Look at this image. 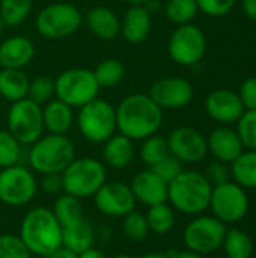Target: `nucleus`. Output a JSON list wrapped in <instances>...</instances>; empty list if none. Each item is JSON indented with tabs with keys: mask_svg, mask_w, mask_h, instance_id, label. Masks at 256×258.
I'll list each match as a JSON object with an SVG mask.
<instances>
[{
	"mask_svg": "<svg viewBox=\"0 0 256 258\" xmlns=\"http://www.w3.org/2000/svg\"><path fill=\"white\" fill-rule=\"evenodd\" d=\"M244 110L246 109L238 97V92L231 89H214L205 98L207 115L220 125L237 124Z\"/></svg>",
	"mask_w": 256,
	"mask_h": 258,
	"instance_id": "nucleus-17",
	"label": "nucleus"
},
{
	"mask_svg": "<svg viewBox=\"0 0 256 258\" xmlns=\"http://www.w3.org/2000/svg\"><path fill=\"white\" fill-rule=\"evenodd\" d=\"M38 187L47 194V195H60L63 192L62 186V177L60 174H45L41 175V180L38 181Z\"/></svg>",
	"mask_w": 256,
	"mask_h": 258,
	"instance_id": "nucleus-44",
	"label": "nucleus"
},
{
	"mask_svg": "<svg viewBox=\"0 0 256 258\" xmlns=\"http://www.w3.org/2000/svg\"><path fill=\"white\" fill-rule=\"evenodd\" d=\"M92 200L101 215L115 219H122L131 213L137 204L130 184L122 181H106Z\"/></svg>",
	"mask_w": 256,
	"mask_h": 258,
	"instance_id": "nucleus-14",
	"label": "nucleus"
},
{
	"mask_svg": "<svg viewBox=\"0 0 256 258\" xmlns=\"http://www.w3.org/2000/svg\"><path fill=\"white\" fill-rule=\"evenodd\" d=\"M207 147L214 160L226 165H231L244 151L237 130L231 128L229 125L216 127L207 138Z\"/></svg>",
	"mask_w": 256,
	"mask_h": 258,
	"instance_id": "nucleus-18",
	"label": "nucleus"
},
{
	"mask_svg": "<svg viewBox=\"0 0 256 258\" xmlns=\"http://www.w3.org/2000/svg\"><path fill=\"white\" fill-rule=\"evenodd\" d=\"M122 233L130 242H142L148 237L149 228L143 213L133 210L122 218Z\"/></svg>",
	"mask_w": 256,
	"mask_h": 258,
	"instance_id": "nucleus-36",
	"label": "nucleus"
},
{
	"mask_svg": "<svg viewBox=\"0 0 256 258\" xmlns=\"http://www.w3.org/2000/svg\"><path fill=\"white\" fill-rule=\"evenodd\" d=\"M222 248L228 258H252L255 249L252 237L240 228L226 230Z\"/></svg>",
	"mask_w": 256,
	"mask_h": 258,
	"instance_id": "nucleus-30",
	"label": "nucleus"
},
{
	"mask_svg": "<svg viewBox=\"0 0 256 258\" xmlns=\"http://www.w3.org/2000/svg\"><path fill=\"white\" fill-rule=\"evenodd\" d=\"M0 258H32L21 239L14 234H0Z\"/></svg>",
	"mask_w": 256,
	"mask_h": 258,
	"instance_id": "nucleus-39",
	"label": "nucleus"
},
{
	"mask_svg": "<svg viewBox=\"0 0 256 258\" xmlns=\"http://www.w3.org/2000/svg\"><path fill=\"white\" fill-rule=\"evenodd\" d=\"M24 145H21L8 128H0V169L23 163Z\"/></svg>",
	"mask_w": 256,
	"mask_h": 258,
	"instance_id": "nucleus-35",
	"label": "nucleus"
},
{
	"mask_svg": "<svg viewBox=\"0 0 256 258\" xmlns=\"http://www.w3.org/2000/svg\"><path fill=\"white\" fill-rule=\"evenodd\" d=\"M6 128L21 145H32L45 132L42 121V106L30 98L11 103L6 115Z\"/></svg>",
	"mask_w": 256,
	"mask_h": 258,
	"instance_id": "nucleus-10",
	"label": "nucleus"
},
{
	"mask_svg": "<svg viewBox=\"0 0 256 258\" xmlns=\"http://www.w3.org/2000/svg\"><path fill=\"white\" fill-rule=\"evenodd\" d=\"M198 12L199 9L196 0H167L164 5L166 18L175 26L192 23Z\"/></svg>",
	"mask_w": 256,
	"mask_h": 258,
	"instance_id": "nucleus-32",
	"label": "nucleus"
},
{
	"mask_svg": "<svg viewBox=\"0 0 256 258\" xmlns=\"http://www.w3.org/2000/svg\"><path fill=\"white\" fill-rule=\"evenodd\" d=\"M167 53L170 59L181 67L198 65L207 53V39L204 32L192 23L177 26L169 36Z\"/></svg>",
	"mask_w": 256,
	"mask_h": 258,
	"instance_id": "nucleus-13",
	"label": "nucleus"
},
{
	"mask_svg": "<svg viewBox=\"0 0 256 258\" xmlns=\"http://www.w3.org/2000/svg\"><path fill=\"white\" fill-rule=\"evenodd\" d=\"M145 218L149 233H154L157 236H164L170 233L175 227V210L170 207L169 203H161L148 207Z\"/></svg>",
	"mask_w": 256,
	"mask_h": 258,
	"instance_id": "nucleus-29",
	"label": "nucleus"
},
{
	"mask_svg": "<svg viewBox=\"0 0 256 258\" xmlns=\"http://www.w3.org/2000/svg\"><path fill=\"white\" fill-rule=\"evenodd\" d=\"M166 141L169 154L183 163H199L208 154L207 138L199 130L189 125L174 128Z\"/></svg>",
	"mask_w": 256,
	"mask_h": 258,
	"instance_id": "nucleus-15",
	"label": "nucleus"
},
{
	"mask_svg": "<svg viewBox=\"0 0 256 258\" xmlns=\"http://www.w3.org/2000/svg\"><path fill=\"white\" fill-rule=\"evenodd\" d=\"M94 71V76L100 85V88H115L125 77V67L119 59L109 57L101 60Z\"/></svg>",
	"mask_w": 256,
	"mask_h": 258,
	"instance_id": "nucleus-31",
	"label": "nucleus"
},
{
	"mask_svg": "<svg viewBox=\"0 0 256 258\" xmlns=\"http://www.w3.org/2000/svg\"><path fill=\"white\" fill-rule=\"evenodd\" d=\"M169 154V147L166 138L157 135H152L142 141V145L139 148V157L142 163L148 168H152L155 163H158L161 159H164Z\"/></svg>",
	"mask_w": 256,
	"mask_h": 258,
	"instance_id": "nucleus-33",
	"label": "nucleus"
},
{
	"mask_svg": "<svg viewBox=\"0 0 256 258\" xmlns=\"http://www.w3.org/2000/svg\"><path fill=\"white\" fill-rule=\"evenodd\" d=\"M237 133L244 150L256 151V110H244L237 121Z\"/></svg>",
	"mask_w": 256,
	"mask_h": 258,
	"instance_id": "nucleus-38",
	"label": "nucleus"
},
{
	"mask_svg": "<svg viewBox=\"0 0 256 258\" xmlns=\"http://www.w3.org/2000/svg\"><path fill=\"white\" fill-rule=\"evenodd\" d=\"M33 0H0V18L5 26L17 27L30 14Z\"/></svg>",
	"mask_w": 256,
	"mask_h": 258,
	"instance_id": "nucleus-34",
	"label": "nucleus"
},
{
	"mask_svg": "<svg viewBox=\"0 0 256 258\" xmlns=\"http://www.w3.org/2000/svg\"><path fill=\"white\" fill-rule=\"evenodd\" d=\"M238 97L246 110H256V77H249L241 83Z\"/></svg>",
	"mask_w": 256,
	"mask_h": 258,
	"instance_id": "nucleus-43",
	"label": "nucleus"
},
{
	"mask_svg": "<svg viewBox=\"0 0 256 258\" xmlns=\"http://www.w3.org/2000/svg\"><path fill=\"white\" fill-rule=\"evenodd\" d=\"M32 255L47 258L62 246V227L51 209L38 206L26 212L17 234Z\"/></svg>",
	"mask_w": 256,
	"mask_h": 258,
	"instance_id": "nucleus-2",
	"label": "nucleus"
},
{
	"mask_svg": "<svg viewBox=\"0 0 256 258\" xmlns=\"http://www.w3.org/2000/svg\"><path fill=\"white\" fill-rule=\"evenodd\" d=\"M115 109L118 132L131 141H143L157 135L163 125V109L148 94H130Z\"/></svg>",
	"mask_w": 256,
	"mask_h": 258,
	"instance_id": "nucleus-1",
	"label": "nucleus"
},
{
	"mask_svg": "<svg viewBox=\"0 0 256 258\" xmlns=\"http://www.w3.org/2000/svg\"><path fill=\"white\" fill-rule=\"evenodd\" d=\"M60 177L63 194L86 200L92 198L107 181V166L91 156L74 157V160L62 171Z\"/></svg>",
	"mask_w": 256,
	"mask_h": 258,
	"instance_id": "nucleus-5",
	"label": "nucleus"
},
{
	"mask_svg": "<svg viewBox=\"0 0 256 258\" xmlns=\"http://www.w3.org/2000/svg\"><path fill=\"white\" fill-rule=\"evenodd\" d=\"M167 254V257L169 258H204V255H201V254H198V252H193V251H190V249H172V251H167L166 252Z\"/></svg>",
	"mask_w": 256,
	"mask_h": 258,
	"instance_id": "nucleus-45",
	"label": "nucleus"
},
{
	"mask_svg": "<svg viewBox=\"0 0 256 258\" xmlns=\"http://www.w3.org/2000/svg\"><path fill=\"white\" fill-rule=\"evenodd\" d=\"M113 258H133L130 254H125V252H121V254H116Z\"/></svg>",
	"mask_w": 256,
	"mask_h": 258,
	"instance_id": "nucleus-51",
	"label": "nucleus"
},
{
	"mask_svg": "<svg viewBox=\"0 0 256 258\" xmlns=\"http://www.w3.org/2000/svg\"><path fill=\"white\" fill-rule=\"evenodd\" d=\"M86 27L103 41H112L121 35V18L107 6H94L86 12Z\"/></svg>",
	"mask_w": 256,
	"mask_h": 258,
	"instance_id": "nucleus-22",
	"label": "nucleus"
},
{
	"mask_svg": "<svg viewBox=\"0 0 256 258\" xmlns=\"http://www.w3.org/2000/svg\"><path fill=\"white\" fill-rule=\"evenodd\" d=\"M207 180L211 183V186H217L222 183H226L231 180V168L226 163H222L219 160H214L208 165L205 171Z\"/></svg>",
	"mask_w": 256,
	"mask_h": 258,
	"instance_id": "nucleus-42",
	"label": "nucleus"
},
{
	"mask_svg": "<svg viewBox=\"0 0 256 258\" xmlns=\"http://www.w3.org/2000/svg\"><path fill=\"white\" fill-rule=\"evenodd\" d=\"M127 3H130V5H145L148 0H125Z\"/></svg>",
	"mask_w": 256,
	"mask_h": 258,
	"instance_id": "nucleus-50",
	"label": "nucleus"
},
{
	"mask_svg": "<svg viewBox=\"0 0 256 258\" xmlns=\"http://www.w3.org/2000/svg\"><path fill=\"white\" fill-rule=\"evenodd\" d=\"M231 178L246 190L256 189V151L244 150L231 165Z\"/></svg>",
	"mask_w": 256,
	"mask_h": 258,
	"instance_id": "nucleus-28",
	"label": "nucleus"
},
{
	"mask_svg": "<svg viewBox=\"0 0 256 258\" xmlns=\"http://www.w3.org/2000/svg\"><path fill=\"white\" fill-rule=\"evenodd\" d=\"M30 79L23 73V70L0 68V95L9 101L15 103L27 98Z\"/></svg>",
	"mask_w": 256,
	"mask_h": 258,
	"instance_id": "nucleus-26",
	"label": "nucleus"
},
{
	"mask_svg": "<svg viewBox=\"0 0 256 258\" xmlns=\"http://www.w3.org/2000/svg\"><path fill=\"white\" fill-rule=\"evenodd\" d=\"M36 174L24 163L0 169V203L8 207H24L38 194Z\"/></svg>",
	"mask_w": 256,
	"mask_h": 258,
	"instance_id": "nucleus-9",
	"label": "nucleus"
},
{
	"mask_svg": "<svg viewBox=\"0 0 256 258\" xmlns=\"http://www.w3.org/2000/svg\"><path fill=\"white\" fill-rule=\"evenodd\" d=\"M44 130L50 135H66L75 121L74 109L66 103L54 98L42 107Z\"/></svg>",
	"mask_w": 256,
	"mask_h": 258,
	"instance_id": "nucleus-24",
	"label": "nucleus"
},
{
	"mask_svg": "<svg viewBox=\"0 0 256 258\" xmlns=\"http://www.w3.org/2000/svg\"><path fill=\"white\" fill-rule=\"evenodd\" d=\"M51 212H53L56 221L59 222V225L62 227V230L74 227L86 219L81 200H78L72 195L63 194V192L60 195H57V198L54 200Z\"/></svg>",
	"mask_w": 256,
	"mask_h": 258,
	"instance_id": "nucleus-25",
	"label": "nucleus"
},
{
	"mask_svg": "<svg viewBox=\"0 0 256 258\" xmlns=\"http://www.w3.org/2000/svg\"><path fill=\"white\" fill-rule=\"evenodd\" d=\"M241 6H243L244 15L249 20H252L253 23H256V0H243Z\"/></svg>",
	"mask_w": 256,
	"mask_h": 258,
	"instance_id": "nucleus-46",
	"label": "nucleus"
},
{
	"mask_svg": "<svg viewBox=\"0 0 256 258\" xmlns=\"http://www.w3.org/2000/svg\"><path fill=\"white\" fill-rule=\"evenodd\" d=\"M208 209L213 212V216L225 225L237 224L244 219L249 212L247 192L232 180L213 186Z\"/></svg>",
	"mask_w": 256,
	"mask_h": 258,
	"instance_id": "nucleus-12",
	"label": "nucleus"
},
{
	"mask_svg": "<svg viewBox=\"0 0 256 258\" xmlns=\"http://www.w3.org/2000/svg\"><path fill=\"white\" fill-rule=\"evenodd\" d=\"M74 157L75 147L66 135H42L26 151L27 166L39 175L62 174Z\"/></svg>",
	"mask_w": 256,
	"mask_h": 258,
	"instance_id": "nucleus-4",
	"label": "nucleus"
},
{
	"mask_svg": "<svg viewBox=\"0 0 256 258\" xmlns=\"http://www.w3.org/2000/svg\"><path fill=\"white\" fill-rule=\"evenodd\" d=\"M152 29V14L145 5H130L121 20V35L130 44H142Z\"/></svg>",
	"mask_w": 256,
	"mask_h": 258,
	"instance_id": "nucleus-20",
	"label": "nucleus"
},
{
	"mask_svg": "<svg viewBox=\"0 0 256 258\" xmlns=\"http://www.w3.org/2000/svg\"><path fill=\"white\" fill-rule=\"evenodd\" d=\"M148 95L163 110H177L192 103L195 91L192 83L183 77H163L151 85Z\"/></svg>",
	"mask_w": 256,
	"mask_h": 258,
	"instance_id": "nucleus-16",
	"label": "nucleus"
},
{
	"mask_svg": "<svg viewBox=\"0 0 256 258\" xmlns=\"http://www.w3.org/2000/svg\"><path fill=\"white\" fill-rule=\"evenodd\" d=\"M213 186L205 174L184 169L167 184V203L175 212L187 216H198L208 210Z\"/></svg>",
	"mask_w": 256,
	"mask_h": 258,
	"instance_id": "nucleus-3",
	"label": "nucleus"
},
{
	"mask_svg": "<svg viewBox=\"0 0 256 258\" xmlns=\"http://www.w3.org/2000/svg\"><path fill=\"white\" fill-rule=\"evenodd\" d=\"M81 23L83 15L75 5L68 2H54L38 12L35 27L45 39H63L75 33Z\"/></svg>",
	"mask_w": 256,
	"mask_h": 258,
	"instance_id": "nucleus-7",
	"label": "nucleus"
},
{
	"mask_svg": "<svg viewBox=\"0 0 256 258\" xmlns=\"http://www.w3.org/2000/svg\"><path fill=\"white\" fill-rule=\"evenodd\" d=\"M3 29H5V23H3V20L0 18V35H2V32H3Z\"/></svg>",
	"mask_w": 256,
	"mask_h": 258,
	"instance_id": "nucleus-52",
	"label": "nucleus"
},
{
	"mask_svg": "<svg viewBox=\"0 0 256 258\" xmlns=\"http://www.w3.org/2000/svg\"><path fill=\"white\" fill-rule=\"evenodd\" d=\"M136 156L134 141L121 133H115L103 144V163L112 169L128 168Z\"/></svg>",
	"mask_w": 256,
	"mask_h": 258,
	"instance_id": "nucleus-23",
	"label": "nucleus"
},
{
	"mask_svg": "<svg viewBox=\"0 0 256 258\" xmlns=\"http://www.w3.org/2000/svg\"><path fill=\"white\" fill-rule=\"evenodd\" d=\"M47 258H78V254H75V252L63 248V246H60L59 249H56L51 255H48Z\"/></svg>",
	"mask_w": 256,
	"mask_h": 258,
	"instance_id": "nucleus-48",
	"label": "nucleus"
},
{
	"mask_svg": "<svg viewBox=\"0 0 256 258\" xmlns=\"http://www.w3.org/2000/svg\"><path fill=\"white\" fill-rule=\"evenodd\" d=\"M100 85L89 68H69L54 79V97L72 109L98 98Z\"/></svg>",
	"mask_w": 256,
	"mask_h": 258,
	"instance_id": "nucleus-8",
	"label": "nucleus"
},
{
	"mask_svg": "<svg viewBox=\"0 0 256 258\" xmlns=\"http://www.w3.org/2000/svg\"><path fill=\"white\" fill-rule=\"evenodd\" d=\"M130 189L136 201L146 207L167 203V183L163 181L149 168L137 172L133 177L130 183Z\"/></svg>",
	"mask_w": 256,
	"mask_h": 258,
	"instance_id": "nucleus-19",
	"label": "nucleus"
},
{
	"mask_svg": "<svg viewBox=\"0 0 256 258\" xmlns=\"http://www.w3.org/2000/svg\"><path fill=\"white\" fill-rule=\"evenodd\" d=\"M149 169H152L163 181H166L167 184L170 183V181H174L183 171H184V163L183 162H180L177 157H174L172 154H167L164 159H161L158 163H155L152 168H149Z\"/></svg>",
	"mask_w": 256,
	"mask_h": 258,
	"instance_id": "nucleus-40",
	"label": "nucleus"
},
{
	"mask_svg": "<svg viewBox=\"0 0 256 258\" xmlns=\"http://www.w3.org/2000/svg\"><path fill=\"white\" fill-rule=\"evenodd\" d=\"M75 124L83 139L91 144H104L116 133V109L103 98H95L78 107Z\"/></svg>",
	"mask_w": 256,
	"mask_h": 258,
	"instance_id": "nucleus-6",
	"label": "nucleus"
},
{
	"mask_svg": "<svg viewBox=\"0 0 256 258\" xmlns=\"http://www.w3.org/2000/svg\"><path fill=\"white\" fill-rule=\"evenodd\" d=\"M139 258H169L166 252H148V254H143Z\"/></svg>",
	"mask_w": 256,
	"mask_h": 258,
	"instance_id": "nucleus-49",
	"label": "nucleus"
},
{
	"mask_svg": "<svg viewBox=\"0 0 256 258\" xmlns=\"http://www.w3.org/2000/svg\"><path fill=\"white\" fill-rule=\"evenodd\" d=\"M196 3L199 12L204 15L219 18L228 15L234 9L237 0H196Z\"/></svg>",
	"mask_w": 256,
	"mask_h": 258,
	"instance_id": "nucleus-41",
	"label": "nucleus"
},
{
	"mask_svg": "<svg viewBox=\"0 0 256 258\" xmlns=\"http://www.w3.org/2000/svg\"><path fill=\"white\" fill-rule=\"evenodd\" d=\"M54 97V79L48 76H38L30 80L27 98L38 104H45Z\"/></svg>",
	"mask_w": 256,
	"mask_h": 258,
	"instance_id": "nucleus-37",
	"label": "nucleus"
},
{
	"mask_svg": "<svg viewBox=\"0 0 256 258\" xmlns=\"http://www.w3.org/2000/svg\"><path fill=\"white\" fill-rule=\"evenodd\" d=\"M35 56V44L23 35L9 36L0 44V68L23 70Z\"/></svg>",
	"mask_w": 256,
	"mask_h": 258,
	"instance_id": "nucleus-21",
	"label": "nucleus"
},
{
	"mask_svg": "<svg viewBox=\"0 0 256 258\" xmlns=\"http://www.w3.org/2000/svg\"><path fill=\"white\" fill-rule=\"evenodd\" d=\"M94 243H95V228L88 219L81 221L74 227L62 230V246L75 254H81L83 251L92 248Z\"/></svg>",
	"mask_w": 256,
	"mask_h": 258,
	"instance_id": "nucleus-27",
	"label": "nucleus"
},
{
	"mask_svg": "<svg viewBox=\"0 0 256 258\" xmlns=\"http://www.w3.org/2000/svg\"><path fill=\"white\" fill-rule=\"evenodd\" d=\"M226 225L213 215H198L186 225L183 231L184 246L201 255H208L222 248L226 234Z\"/></svg>",
	"mask_w": 256,
	"mask_h": 258,
	"instance_id": "nucleus-11",
	"label": "nucleus"
},
{
	"mask_svg": "<svg viewBox=\"0 0 256 258\" xmlns=\"http://www.w3.org/2000/svg\"><path fill=\"white\" fill-rule=\"evenodd\" d=\"M78 258H107V255H106L101 249L92 246V248L83 251L81 254H78Z\"/></svg>",
	"mask_w": 256,
	"mask_h": 258,
	"instance_id": "nucleus-47",
	"label": "nucleus"
}]
</instances>
